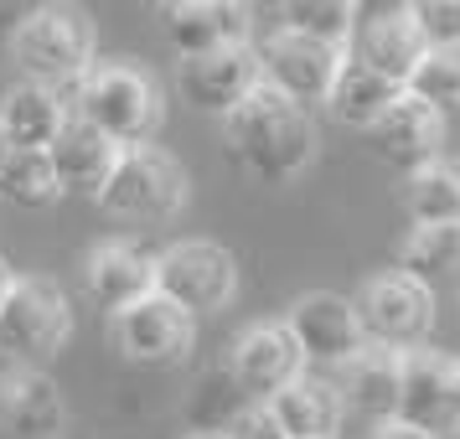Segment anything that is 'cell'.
<instances>
[{"label":"cell","mask_w":460,"mask_h":439,"mask_svg":"<svg viewBox=\"0 0 460 439\" xmlns=\"http://www.w3.org/2000/svg\"><path fill=\"white\" fill-rule=\"evenodd\" d=\"M223 145H228L233 166L243 176L285 187V181H295L315 161V119H311V109L290 104L274 88L259 83L223 119Z\"/></svg>","instance_id":"1"},{"label":"cell","mask_w":460,"mask_h":439,"mask_svg":"<svg viewBox=\"0 0 460 439\" xmlns=\"http://www.w3.org/2000/svg\"><path fill=\"white\" fill-rule=\"evenodd\" d=\"M58 99L67 104V114H78L84 125H93L119 150L150 145L155 129H161V88L135 63H93Z\"/></svg>","instance_id":"2"},{"label":"cell","mask_w":460,"mask_h":439,"mask_svg":"<svg viewBox=\"0 0 460 439\" xmlns=\"http://www.w3.org/2000/svg\"><path fill=\"white\" fill-rule=\"evenodd\" d=\"M93 22L73 5H37L11 26V63L26 73V83H42L63 93L93 67Z\"/></svg>","instance_id":"3"},{"label":"cell","mask_w":460,"mask_h":439,"mask_svg":"<svg viewBox=\"0 0 460 439\" xmlns=\"http://www.w3.org/2000/svg\"><path fill=\"white\" fill-rule=\"evenodd\" d=\"M73 336V305L58 279L47 274H16L11 294L0 300V356L11 367L47 373V362Z\"/></svg>","instance_id":"4"},{"label":"cell","mask_w":460,"mask_h":439,"mask_svg":"<svg viewBox=\"0 0 460 439\" xmlns=\"http://www.w3.org/2000/svg\"><path fill=\"white\" fill-rule=\"evenodd\" d=\"M187 166L161 145H135L119 150V161L109 171L104 191H99V207L119 223H135V228H155V223H171L176 212L187 207Z\"/></svg>","instance_id":"5"},{"label":"cell","mask_w":460,"mask_h":439,"mask_svg":"<svg viewBox=\"0 0 460 439\" xmlns=\"http://www.w3.org/2000/svg\"><path fill=\"white\" fill-rule=\"evenodd\" d=\"M352 311L357 326H362V341L383 347V352H419L435 331V294L403 269L373 274L352 294Z\"/></svg>","instance_id":"6"},{"label":"cell","mask_w":460,"mask_h":439,"mask_svg":"<svg viewBox=\"0 0 460 439\" xmlns=\"http://www.w3.org/2000/svg\"><path fill=\"white\" fill-rule=\"evenodd\" d=\"M155 294L181 305L191 320L217 315L238 294V259L212 238H181L166 253H155Z\"/></svg>","instance_id":"7"},{"label":"cell","mask_w":460,"mask_h":439,"mask_svg":"<svg viewBox=\"0 0 460 439\" xmlns=\"http://www.w3.org/2000/svg\"><path fill=\"white\" fill-rule=\"evenodd\" d=\"M253 52H259L264 88H274L279 99H290L300 109L326 104L336 78H341V67H347V47L315 42V37H300V31H279V26Z\"/></svg>","instance_id":"8"},{"label":"cell","mask_w":460,"mask_h":439,"mask_svg":"<svg viewBox=\"0 0 460 439\" xmlns=\"http://www.w3.org/2000/svg\"><path fill=\"white\" fill-rule=\"evenodd\" d=\"M424 37H419L414 5H357L352 37H347V57L362 63L367 73L388 78V83L409 88V78L424 63Z\"/></svg>","instance_id":"9"},{"label":"cell","mask_w":460,"mask_h":439,"mask_svg":"<svg viewBox=\"0 0 460 439\" xmlns=\"http://www.w3.org/2000/svg\"><path fill=\"white\" fill-rule=\"evenodd\" d=\"M109 341L119 347V356L140 362V367H171L191 352L197 320L181 305H171L166 294H146L140 305L109 315Z\"/></svg>","instance_id":"10"},{"label":"cell","mask_w":460,"mask_h":439,"mask_svg":"<svg viewBox=\"0 0 460 439\" xmlns=\"http://www.w3.org/2000/svg\"><path fill=\"white\" fill-rule=\"evenodd\" d=\"M259 83L264 78H259V52H253V42L223 47V52H202V57H176V93L197 114L228 119Z\"/></svg>","instance_id":"11"},{"label":"cell","mask_w":460,"mask_h":439,"mask_svg":"<svg viewBox=\"0 0 460 439\" xmlns=\"http://www.w3.org/2000/svg\"><path fill=\"white\" fill-rule=\"evenodd\" d=\"M233 388L249 403H270L274 393H285L295 377H305V356L295 347V336L285 320H259L233 341V362H228Z\"/></svg>","instance_id":"12"},{"label":"cell","mask_w":460,"mask_h":439,"mask_svg":"<svg viewBox=\"0 0 460 439\" xmlns=\"http://www.w3.org/2000/svg\"><path fill=\"white\" fill-rule=\"evenodd\" d=\"M285 326H290L295 347L305 356V367H341V362H352L367 341H362V326H357V311L347 294L336 290H311L300 294L285 315Z\"/></svg>","instance_id":"13"},{"label":"cell","mask_w":460,"mask_h":439,"mask_svg":"<svg viewBox=\"0 0 460 439\" xmlns=\"http://www.w3.org/2000/svg\"><path fill=\"white\" fill-rule=\"evenodd\" d=\"M394 424H409L419 435L445 439L456 435V356L445 352H403V382H398Z\"/></svg>","instance_id":"14"},{"label":"cell","mask_w":460,"mask_h":439,"mask_svg":"<svg viewBox=\"0 0 460 439\" xmlns=\"http://www.w3.org/2000/svg\"><path fill=\"white\" fill-rule=\"evenodd\" d=\"M161 26L176 57H202V52L253 42V11L238 0H176L161 11Z\"/></svg>","instance_id":"15"},{"label":"cell","mask_w":460,"mask_h":439,"mask_svg":"<svg viewBox=\"0 0 460 439\" xmlns=\"http://www.w3.org/2000/svg\"><path fill=\"white\" fill-rule=\"evenodd\" d=\"M367 145H373L377 161H388L394 171L414 176V171L429 166V161L439 155V145H445V119H439L429 104H419L414 93L403 88V99L367 129Z\"/></svg>","instance_id":"16"},{"label":"cell","mask_w":460,"mask_h":439,"mask_svg":"<svg viewBox=\"0 0 460 439\" xmlns=\"http://www.w3.org/2000/svg\"><path fill=\"white\" fill-rule=\"evenodd\" d=\"M114 161H119V145L104 140L93 125H84L78 114H67V125L58 129V140L47 145V166L58 176V191H63V197H88V202H99V191H104Z\"/></svg>","instance_id":"17"},{"label":"cell","mask_w":460,"mask_h":439,"mask_svg":"<svg viewBox=\"0 0 460 439\" xmlns=\"http://www.w3.org/2000/svg\"><path fill=\"white\" fill-rule=\"evenodd\" d=\"M67 424V403L58 382L31 367L0 373V435L11 439H58Z\"/></svg>","instance_id":"18"},{"label":"cell","mask_w":460,"mask_h":439,"mask_svg":"<svg viewBox=\"0 0 460 439\" xmlns=\"http://www.w3.org/2000/svg\"><path fill=\"white\" fill-rule=\"evenodd\" d=\"M88 294L104 305L109 315L140 305L146 294H155V253H146L140 243H125V238H109L88 253Z\"/></svg>","instance_id":"19"},{"label":"cell","mask_w":460,"mask_h":439,"mask_svg":"<svg viewBox=\"0 0 460 439\" xmlns=\"http://www.w3.org/2000/svg\"><path fill=\"white\" fill-rule=\"evenodd\" d=\"M398 382H403V352H383V347H362L352 362L336 367V398L341 408L373 418V424H394L398 414Z\"/></svg>","instance_id":"20"},{"label":"cell","mask_w":460,"mask_h":439,"mask_svg":"<svg viewBox=\"0 0 460 439\" xmlns=\"http://www.w3.org/2000/svg\"><path fill=\"white\" fill-rule=\"evenodd\" d=\"M274 414V424L285 429V439H336V429H341V398H336V388L326 382V377H295L285 393H274L270 403H264Z\"/></svg>","instance_id":"21"},{"label":"cell","mask_w":460,"mask_h":439,"mask_svg":"<svg viewBox=\"0 0 460 439\" xmlns=\"http://www.w3.org/2000/svg\"><path fill=\"white\" fill-rule=\"evenodd\" d=\"M67 125V104L42 83H16L0 99V140L16 150H47Z\"/></svg>","instance_id":"22"},{"label":"cell","mask_w":460,"mask_h":439,"mask_svg":"<svg viewBox=\"0 0 460 439\" xmlns=\"http://www.w3.org/2000/svg\"><path fill=\"white\" fill-rule=\"evenodd\" d=\"M398 269L419 279L435 294H456L460 300V223H435V228H414L403 238Z\"/></svg>","instance_id":"23"},{"label":"cell","mask_w":460,"mask_h":439,"mask_svg":"<svg viewBox=\"0 0 460 439\" xmlns=\"http://www.w3.org/2000/svg\"><path fill=\"white\" fill-rule=\"evenodd\" d=\"M403 207L414 217V228L460 223V155H435L429 166L403 176Z\"/></svg>","instance_id":"24"},{"label":"cell","mask_w":460,"mask_h":439,"mask_svg":"<svg viewBox=\"0 0 460 439\" xmlns=\"http://www.w3.org/2000/svg\"><path fill=\"white\" fill-rule=\"evenodd\" d=\"M403 99V88L388 83V78H377V73H367L362 63H352L347 57V67H341V78H336L332 88V99H326V109H332V119H341V125H352V129H367L388 114V109Z\"/></svg>","instance_id":"25"},{"label":"cell","mask_w":460,"mask_h":439,"mask_svg":"<svg viewBox=\"0 0 460 439\" xmlns=\"http://www.w3.org/2000/svg\"><path fill=\"white\" fill-rule=\"evenodd\" d=\"M0 197L31 212L52 207L63 191H58V176L47 166V150H16L0 140Z\"/></svg>","instance_id":"26"},{"label":"cell","mask_w":460,"mask_h":439,"mask_svg":"<svg viewBox=\"0 0 460 439\" xmlns=\"http://www.w3.org/2000/svg\"><path fill=\"white\" fill-rule=\"evenodd\" d=\"M279 16V31H300V37H315V42H332V47H347L352 37V22H357V5L352 0H290L274 11Z\"/></svg>","instance_id":"27"},{"label":"cell","mask_w":460,"mask_h":439,"mask_svg":"<svg viewBox=\"0 0 460 439\" xmlns=\"http://www.w3.org/2000/svg\"><path fill=\"white\" fill-rule=\"evenodd\" d=\"M409 93L419 104H429L450 125L460 119V47H445V52H424L419 73L409 78Z\"/></svg>","instance_id":"28"},{"label":"cell","mask_w":460,"mask_h":439,"mask_svg":"<svg viewBox=\"0 0 460 439\" xmlns=\"http://www.w3.org/2000/svg\"><path fill=\"white\" fill-rule=\"evenodd\" d=\"M414 22L429 52L460 47V0H424V5H414Z\"/></svg>","instance_id":"29"},{"label":"cell","mask_w":460,"mask_h":439,"mask_svg":"<svg viewBox=\"0 0 460 439\" xmlns=\"http://www.w3.org/2000/svg\"><path fill=\"white\" fill-rule=\"evenodd\" d=\"M223 439H285V429L274 424V414L264 403H249V408H238V414L228 418Z\"/></svg>","instance_id":"30"},{"label":"cell","mask_w":460,"mask_h":439,"mask_svg":"<svg viewBox=\"0 0 460 439\" xmlns=\"http://www.w3.org/2000/svg\"><path fill=\"white\" fill-rule=\"evenodd\" d=\"M373 439H429V435H419V429H409V424H377Z\"/></svg>","instance_id":"31"},{"label":"cell","mask_w":460,"mask_h":439,"mask_svg":"<svg viewBox=\"0 0 460 439\" xmlns=\"http://www.w3.org/2000/svg\"><path fill=\"white\" fill-rule=\"evenodd\" d=\"M11 279H16V274H11V264H5V259H0V300L11 294Z\"/></svg>","instance_id":"32"},{"label":"cell","mask_w":460,"mask_h":439,"mask_svg":"<svg viewBox=\"0 0 460 439\" xmlns=\"http://www.w3.org/2000/svg\"><path fill=\"white\" fill-rule=\"evenodd\" d=\"M456 435H460V362H456Z\"/></svg>","instance_id":"33"},{"label":"cell","mask_w":460,"mask_h":439,"mask_svg":"<svg viewBox=\"0 0 460 439\" xmlns=\"http://www.w3.org/2000/svg\"><path fill=\"white\" fill-rule=\"evenodd\" d=\"M191 439H223V435H191Z\"/></svg>","instance_id":"34"}]
</instances>
